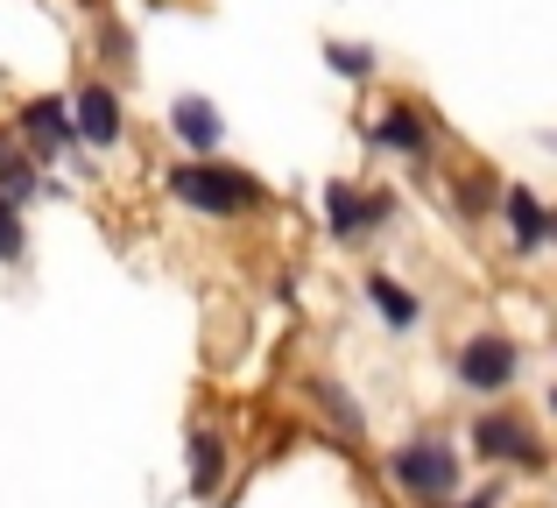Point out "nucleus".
Masks as SVG:
<instances>
[{"label":"nucleus","mask_w":557,"mask_h":508,"mask_svg":"<svg viewBox=\"0 0 557 508\" xmlns=\"http://www.w3.org/2000/svg\"><path fill=\"white\" fill-rule=\"evenodd\" d=\"M170 191H177L190 212H205V220H240V212L261 206V184L247 177V170H233V163H212V156L177 163L170 170Z\"/></svg>","instance_id":"nucleus-1"},{"label":"nucleus","mask_w":557,"mask_h":508,"mask_svg":"<svg viewBox=\"0 0 557 508\" xmlns=\"http://www.w3.org/2000/svg\"><path fill=\"white\" fill-rule=\"evenodd\" d=\"M388 473H395L403 495L437 508V501H451V487H459V453H451L445 438H409V445L388 453Z\"/></svg>","instance_id":"nucleus-2"},{"label":"nucleus","mask_w":557,"mask_h":508,"mask_svg":"<svg viewBox=\"0 0 557 508\" xmlns=\"http://www.w3.org/2000/svg\"><path fill=\"white\" fill-rule=\"evenodd\" d=\"M473 453L487 459V467H522V473H544V438H536L522 417L508 410H487L473 424Z\"/></svg>","instance_id":"nucleus-3"},{"label":"nucleus","mask_w":557,"mask_h":508,"mask_svg":"<svg viewBox=\"0 0 557 508\" xmlns=\"http://www.w3.org/2000/svg\"><path fill=\"white\" fill-rule=\"evenodd\" d=\"M516 368H522V354L502 332H473V339L459 346V382L473 388V396H502V388L516 382Z\"/></svg>","instance_id":"nucleus-4"},{"label":"nucleus","mask_w":557,"mask_h":508,"mask_svg":"<svg viewBox=\"0 0 557 508\" xmlns=\"http://www.w3.org/2000/svg\"><path fill=\"white\" fill-rule=\"evenodd\" d=\"M14 135H22L36 156H57V149L71 141V99H57V92L28 99V107L14 113Z\"/></svg>","instance_id":"nucleus-5"},{"label":"nucleus","mask_w":557,"mask_h":508,"mask_svg":"<svg viewBox=\"0 0 557 508\" xmlns=\"http://www.w3.org/2000/svg\"><path fill=\"white\" fill-rule=\"evenodd\" d=\"M71 135L92 141V149H113V141H121V99H113V85H85V92L71 99Z\"/></svg>","instance_id":"nucleus-6"},{"label":"nucleus","mask_w":557,"mask_h":508,"mask_svg":"<svg viewBox=\"0 0 557 508\" xmlns=\"http://www.w3.org/2000/svg\"><path fill=\"white\" fill-rule=\"evenodd\" d=\"M325 212H332V234L339 240H360L388 220V198H360L354 184H325Z\"/></svg>","instance_id":"nucleus-7"},{"label":"nucleus","mask_w":557,"mask_h":508,"mask_svg":"<svg viewBox=\"0 0 557 508\" xmlns=\"http://www.w3.org/2000/svg\"><path fill=\"white\" fill-rule=\"evenodd\" d=\"M170 127H177V141H184L190 156H212V149H219V135H226L219 107H212V99H198V92H184L177 107H170Z\"/></svg>","instance_id":"nucleus-8"},{"label":"nucleus","mask_w":557,"mask_h":508,"mask_svg":"<svg viewBox=\"0 0 557 508\" xmlns=\"http://www.w3.org/2000/svg\"><path fill=\"white\" fill-rule=\"evenodd\" d=\"M190 495L198 501H212L219 487H226V438H219V431H190Z\"/></svg>","instance_id":"nucleus-9"},{"label":"nucleus","mask_w":557,"mask_h":508,"mask_svg":"<svg viewBox=\"0 0 557 508\" xmlns=\"http://www.w3.org/2000/svg\"><path fill=\"white\" fill-rule=\"evenodd\" d=\"M502 212H508V234H516L522 255H536L550 240V212H544V198H536V191H522V184H516V191L502 198Z\"/></svg>","instance_id":"nucleus-10"},{"label":"nucleus","mask_w":557,"mask_h":508,"mask_svg":"<svg viewBox=\"0 0 557 508\" xmlns=\"http://www.w3.org/2000/svg\"><path fill=\"white\" fill-rule=\"evenodd\" d=\"M0 198H8L14 212H22L28 198H36V156H22L8 135H0Z\"/></svg>","instance_id":"nucleus-11"},{"label":"nucleus","mask_w":557,"mask_h":508,"mask_svg":"<svg viewBox=\"0 0 557 508\" xmlns=\"http://www.w3.org/2000/svg\"><path fill=\"white\" fill-rule=\"evenodd\" d=\"M368 303H374L381 318H388L395 332H409V325H417V311H423V303L409 297V289L395 283V275H368Z\"/></svg>","instance_id":"nucleus-12"},{"label":"nucleus","mask_w":557,"mask_h":508,"mask_svg":"<svg viewBox=\"0 0 557 508\" xmlns=\"http://www.w3.org/2000/svg\"><path fill=\"white\" fill-rule=\"evenodd\" d=\"M374 141H381V149L417 156V149H431V127H423L409 107H395V113H381V121H374Z\"/></svg>","instance_id":"nucleus-13"},{"label":"nucleus","mask_w":557,"mask_h":508,"mask_svg":"<svg viewBox=\"0 0 557 508\" xmlns=\"http://www.w3.org/2000/svg\"><path fill=\"white\" fill-rule=\"evenodd\" d=\"M325 64L339 71V78H368V71H374V50H360V42H325Z\"/></svg>","instance_id":"nucleus-14"},{"label":"nucleus","mask_w":557,"mask_h":508,"mask_svg":"<svg viewBox=\"0 0 557 508\" xmlns=\"http://www.w3.org/2000/svg\"><path fill=\"white\" fill-rule=\"evenodd\" d=\"M318 402H325V410H332V424H339L346 438H360V410H354V396H346L339 382H325V388H318Z\"/></svg>","instance_id":"nucleus-15"},{"label":"nucleus","mask_w":557,"mask_h":508,"mask_svg":"<svg viewBox=\"0 0 557 508\" xmlns=\"http://www.w3.org/2000/svg\"><path fill=\"white\" fill-rule=\"evenodd\" d=\"M28 255V234H22V212L0 198V261H22Z\"/></svg>","instance_id":"nucleus-16"},{"label":"nucleus","mask_w":557,"mask_h":508,"mask_svg":"<svg viewBox=\"0 0 557 508\" xmlns=\"http://www.w3.org/2000/svg\"><path fill=\"white\" fill-rule=\"evenodd\" d=\"M459 508H502V487H480V495H466Z\"/></svg>","instance_id":"nucleus-17"},{"label":"nucleus","mask_w":557,"mask_h":508,"mask_svg":"<svg viewBox=\"0 0 557 508\" xmlns=\"http://www.w3.org/2000/svg\"><path fill=\"white\" fill-rule=\"evenodd\" d=\"M550 240H557V212H550Z\"/></svg>","instance_id":"nucleus-18"},{"label":"nucleus","mask_w":557,"mask_h":508,"mask_svg":"<svg viewBox=\"0 0 557 508\" xmlns=\"http://www.w3.org/2000/svg\"><path fill=\"white\" fill-rule=\"evenodd\" d=\"M550 410H557V388H550Z\"/></svg>","instance_id":"nucleus-19"}]
</instances>
